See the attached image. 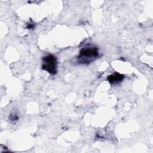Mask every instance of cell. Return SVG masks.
<instances>
[{
	"mask_svg": "<svg viewBox=\"0 0 153 153\" xmlns=\"http://www.w3.org/2000/svg\"><path fill=\"white\" fill-rule=\"evenodd\" d=\"M99 56L98 48L93 45H87L81 49L77 61L82 65H87L94 61Z\"/></svg>",
	"mask_w": 153,
	"mask_h": 153,
	"instance_id": "obj_1",
	"label": "cell"
},
{
	"mask_svg": "<svg viewBox=\"0 0 153 153\" xmlns=\"http://www.w3.org/2000/svg\"><path fill=\"white\" fill-rule=\"evenodd\" d=\"M124 78V75L116 72L109 75L107 77V80L112 85H117L121 82Z\"/></svg>",
	"mask_w": 153,
	"mask_h": 153,
	"instance_id": "obj_3",
	"label": "cell"
},
{
	"mask_svg": "<svg viewBox=\"0 0 153 153\" xmlns=\"http://www.w3.org/2000/svg\"><path fill=\"white\" fill-rule=\"evenodd\" d=\"M9 119L12 121H17L19 119V116L16 113H11L9 116Z\"/></svg>",
	"mask_w": 153,
	"mask_h": 153,
	"instance_id": "obj_4",
	"label": "cell"
},
{
	"mask_svg": "<svg viewBox=\"0 0 153 153\" xmlns=\"http://www.w3.org/2000/svg\"><path fill=\"white\" fill-rule=\"evenodd\" d=\"M42 69L47 71L51 75H55L57 72V59L53 54H48L42 58Z\"/></svg>",
	"mask_w": 153,
	"mask_h": 153,
	"instance_id": "obj_2",
	"label": "cell"
}]
</instances>
